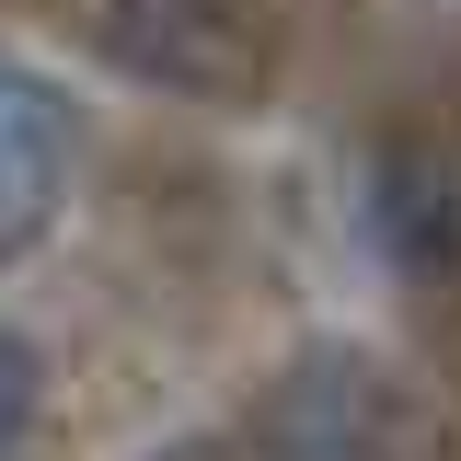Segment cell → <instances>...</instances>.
Segmentation results:
<instances>
[{
	"label": "cell",
	"instance_id": "cell-1",
	"mask_svg": "<svg viewBox=\"0 0 461 461\" xmlns=\"http://www.w3.org/2000/svg\"><path fill=\"white\" fill-rule=\"evenodd\" d=\"M104 58H127L150 93H185V104L266 93V35L242 23V0H104Z\"/></svg>",
	"mask_w": 461,
	"mask_h": 461
},
{
	"label": "cell",
	"instance_id": "cell-2",
	"mask_svg": "<svg viewBox=\"0 0 461 461\" xmlns=\"http://www.w3.org/2000/svg\"><path fill=\"white\" fill-rule=\"evenodd\" d=\"M403 403L357 346H312L266 393V461H393Z\"/></svg>",
	"mask_w": 461,
	"mask_h": 461
},
{
	"label": "cell",
	"instance_id": "cell-3",
	"mask_svg": "<svg viewBox=\"0 0 461 461\" xmlns=\"http://www.w3.org/2000/svg\"><path fill=\"white\" fill-rule=\"evenodd\" d=\"M69 162H81V115H69V93L23 81V69H0V266L58 220Z\"/></svg>",
	"mask_w": 461,
	"mask_h": 461
},
{
	"label": "cell",
	"instance_id": "cell-4",
	"mask_svg": "<svg viewBox=\"0 0 461 461\" xmlns=\"http://www.w3.org/2000/svg\"><path fill=\"white\" fill-rule=\"evenodd\" d=\"M369 220L381 254L415 277H461V150H393L369 173Z\"/></svg>",
	"mask_w": 461,
	"mask_h": 461
},
{
	"label": "cell",
	"instance_id": "cell-5",
	"mask_svg": "<svg viewBox=\"0 0 461 461\" xmlns=\"http://www.w3.org/2000/svg\"><path fill=\"white\" fill-rule=\"evenodd\" d=\"M35 415H47V369H35L23 335H0V461L35 450Z\"/></svg>",
	"mask_w": 461,
	"mask_h": 461
},
{
	"label": "cell",
	"instance_id": "cell-6",
	"mask_svg": "<svg viewBox=\"0 0 461 461\" xmlns=\"http://www.w3.org/2000/svg\"><path fill=\"white\" fill-rule=\"evenodd\" d=\"M150 461H220V450H208V438H173V450H150Z\"/></svg>",
	"mask_w": 461,
	"mask_h": 461
}]
</instances>
